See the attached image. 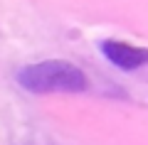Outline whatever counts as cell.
<instances>
[{"label": "cell", "instance_id": "6da1fadb", "mask_svg": "<svg viewBox=\"0 0 148 145\" xmlns=\"http://www.w3.org/2000/svg\"><path fill=\"white\" fill-rule=\"evenodd\" d=\"M17 84L30 93H84L89 88V79L79 67L59 59L27 64L17 71Z\"/></svg>", "mask_w": 148, "mask_h": 145}, {"label": "cell", "instance_id": "7a4b0ae2", "mask_svg": "<svg viewBox=\"0 0 148 145\" xmlns=\"http://www.w3.org/2000/svg\"><path fill=\"white\" fill-rule=\"evenodd\" d=\"M99 49L114 67L126 69V71H133V69H141L148 64L146 47H136V44H128V42H121V39H104L99 44Z\"/></svg>", "mask_w": 148, "mask_h": 145}]
</instances>
